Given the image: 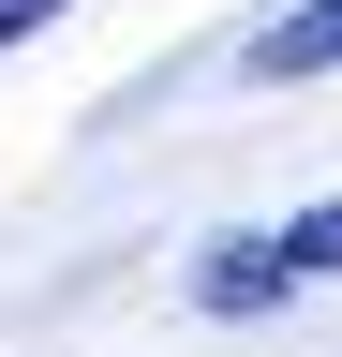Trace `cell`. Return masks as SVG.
Instances as JSON below:
<instances>
[{
    "label": "cell",
    "instance_id": "1",
    "mask_svg": "<svg viewBox=\"0 0 342 357\" xmlns=\"http://www.w3.org/2000/svg\"><path fill=\"white\" fill-rule=\"evenodd\" d=\"M327 268H342V194L297 208V223H268V238L194 253V298H208V312H268V298H297V283H327Z\"/></svg>",
    "mask_w": 342,
    "mask_h": 357
},
{
    "label": "cell",
    "instance_id": "2",
    "mask_svg": "<svg viewBox=\"0 0 342 357\" xmlns=\"http://www.w3.org/2000/svg\"><path fill=\"white\" fill-rule=\"evenodd\" d=\"M253 75H268V89L342 75V0H297V15H268V30H253Z\"/></svg>",
    "mask_w": 342,
    "mask_h": 357
},
{
    "label": "cell",
    "instance_id": "3",
    "mask_svg": "<svg viewBox=\"0 0 342 357\" xmlns=\"http://www.w3.org/2000/svg\"><path fill=\"white\" fill-rule=\"evenodd\" d=\"M45 15H60V0H0V45H15V30H45Z\"/></svg>",
    "mask_w": 342,
    "mask_h": 357
}]
</instances>
